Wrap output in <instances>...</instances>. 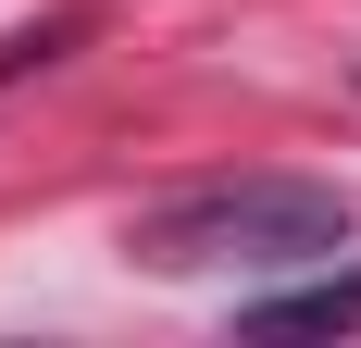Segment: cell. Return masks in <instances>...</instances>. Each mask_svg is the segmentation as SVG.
I'll return each mask as SVG.
<instances>
[{
    "instance_id": "obj_1",
    "label": "cell",
    "mask_w": 361,
    "mask_h": 348,
    "mask_svg": "<svg viewBox=\"0 0 361 348\" xmlns=\"http://www.w3.org/2000/svg\"><path fill=\"white\" fill-rule=\"evenodd\" d=\"M149 274H262V261H336L349 249V199L312 187V174H212V187H175L125 224Z\"/></svg>"
},
{
    "instance_id": "obj_2",
    "label": "cell",
    "mask_w": 361,
    "mask_h": 348,
    "mask_svg": "<svg viewBox=\"0 0 361 348\" xmlns=\"http://www.w3.org/2000/svg\"><path fill=\"white\" fill-rule=\"evenodd\" d=\"M250 336H349L361 323V274H336V286H299V299H250Z\"/></svg>"
},
{
    "instance_id": "obj_3",
    "label": "cell",
    "mask_w": 361,
    "mask_h": 348,
    "mask_svg": "<svg viewBox=\"0 0 361 348\" xmlns=\"http://www.w3.org/2000/svg\"><path fill=\"white\" fill-rule=\"evenodd\" d=\"M75 37H87V13H50L37 37H0V87H13V75H37V63H63Z\"/></svg>"
}]
</instances>
